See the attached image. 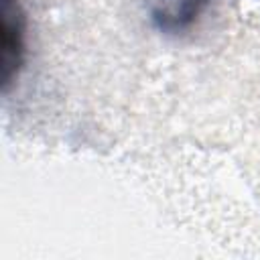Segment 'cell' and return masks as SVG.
I'll return each mask as SVG.
<instances>
[{
  "instance_id": "7a4b0ae2",
  "label": "cell",
  "mask_w": 260,
  "mask_h": 260,
  "mask_svg": "<svg viewBox=\"0 0 260 260\" xmlns=\"http://www.w3.org/2000/svg\"><path fill=\"white\" fill-rule=\"evenodd\" d=\"M152 26L167 37H183L191 32L211 0H144Z\"/></svg>"
},
{
  "instance_id": "6da1fadb",
  "label": "cell",
  "mask_w": 260,
  "mask_h": 260,
  "mask_svg": "<svg viewBox=\"0 0 260 260\" xmlns=\"http://www.w3.org/2000/svg\"><path fill=\"white\" fill-rule=\"evenodd\" d=\"M26 55V22L18 0H4L2 6V85L4 91L18 77Z\"/></svg>"
}]
</instances>
